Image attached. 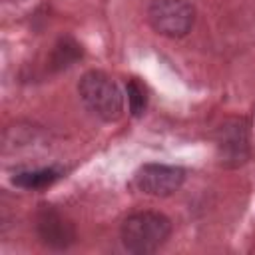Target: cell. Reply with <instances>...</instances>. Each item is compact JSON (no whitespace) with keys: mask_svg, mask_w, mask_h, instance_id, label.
Wrapping results in <instances>:
<instances>
[{"mask_svg":"<svg viewBox=\"0 0 255 255\" xmlns=\"http://www.w3.org/2000/svg\"><path fill=\"white\" fill-rule=\"evenodd\" d=\"M126 96H128V108L131 116H141L147 108V90L137 78H129L126 84Z\"/></svg>","mask_w":255,"mask_h":255,"instance_id":"9c48e42d","label":"cell"},{"mask_svg":"<svg viewBox=\"0 0 255 255\" xmlns=\"http://www.w3.org/2000/svg\"><path fill=\"white\" fill-rule=\"evenodd\" d=\"M171 235V221L159 211H137L124 219L120 227L122 245L137 255L157 251Z\"/></svg>","mask_w":255,"mask_h":255,"instance_id":"6da1fadb","label":"cell"},{"mask_svg":"<svg viewBox=\"0 0 255 255\" xmlns=\"http://www.w3.org/2000/svg\"><path fill=\"white\" fill-rule=\"evenodd\" d=\"M34 227L40 241L52 249H68L76 241V229L70 219L52 205H40L34 217Z\"/></svg>","mask_w":255,"mask_h":255,"instance_id":"8992f818","label":"cell"},{"mask_svg":"<svg viewBox=\"0 0 255 255\" xmlns=\"http://www.w3.org/2000/svg\"><path fill=\"white\" fill-rule=\"evenodd\" d=\"M80 58H82V46L74 38L66 36V38H60L56 42L52 56H50V68L52 70H64Z\"/></svg>","mask_w":255,"mask_h":255,"instance_id":"ba28073f","label":"cell"},{"mask_svg":"<svg viewBox=\"0 0 255 255\" xmlns=\"http://www.w3.org/2000/svg\"><path fill=\"white\" fill-rule=\"evenodd\" d=\"M62 177V169L58 167H38V169H22L14 173L12 183L22 189H44Z\"/></svg>","mask_w":255,"mask_h":255,"instance_id":"52a82bcc","label":"cell"},{"mask_svg":"<svg viewBox=\"0 0 255 255\" xmlns=\"http://www.w3.org/2000/svg\"><path fill=\"white\" fill-rule=\"evenodd\" d=\"M185 169L169 163H143L133 173V187L145 195L169 197L181 189Z\"/></svg>","mask_w":255,"mask_h":255,"instance_id":"5b68a950","label":"cell"},{"mask_svg":"<svg viewBox=\"0 0 255 255\" xmlns=\"http://www.w3.org/2000/svg\"><path fill=\"white\" fill-rule=\"evenodd\" d=\"M78 96L84 106L102 122H118L124 114L122 90L108 74L100 70H90L80 78Z\"/></svg>","mask_w":255,"mask_h":255,"instance_id":"7a4b0ae2","label":"cell"},{"mask_svg":"<svg viewBox=\"0 0 255 255\" xmlns=\"http://www.w3.org/2000/svg\"><path fill=\"white\" fill-rule=\"evenodd\" d=\"M219 163L223 167H239L251 157L249 124L243 118L223 120L213 135Z\"/></svg>","mask_w":255,"mask_h":255,"instance_id":"277c9868","label":"cell"},{"mask_svg":"<svg viewBox=\"0 0 255 255\" xmlns=\"http://www.w3.org/2000/svg\"><path fill=\"white\" fill-rule=\"evenodd\" d=\"M147 22L161 36L183 38L195 24V10L187 0H151Z\"/></svg>","mask_w":255,"mask_h":255,"instance_id":"3957f363","label":"cell"}]
</instances>
